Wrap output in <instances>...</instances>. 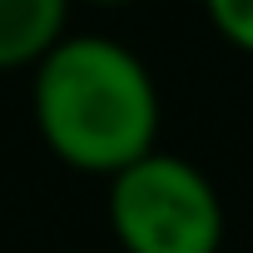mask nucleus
I'll list each match as a JSON object with an SVG mask.
<instances>
[{
  "mask_svg": "<svg viewBox=\"0 0 253 253\" xmlns=\"http://www.w3.org/2000/svg\"><path fill=\"white\" fill-rule=\"evenodd\" d=\"M40 144L75 174H119L159 149V84L149 65L109 35H60L30 80Z\"/></svg>",
  "mask_w": 253,
  "mask_h": 253,
  "instance_id": "obj_1",
  "label": "nucleus"
},
{
  "mask_svg": "<svg viewBox=\"0 0 253 253\" xmlns=\"http://www.w3.org/2000/svg\"><path fill=\"white\" fill-rule=\"evenodd\" d=\"M89 5H99V10H119V5H134V0H89Z\"/></svg>",
  "mask_w": 253,
  "mask_h": 253,
  "instance_id": "obj_5",
  "label": "nucleus"
},
{
  "mask_svg": "<svg viewBox=\"0 0 253 253\" xmlns=\"http://www.w3.org/2000/svg\"><path fill=\"white\" fill-rule=\"evenodd\" d=\"M104 213L124 253H218L228 233L213 179L164 149L109 174Z\"/></svg>",
  "mask_w": 253,
  "mask_h": 253,
  "instance_id": "obj_2",
  "label": "nucleus"
},
{
  "mask_svg": "<svg viewBox=\"0 0 253 253\" xmlns=\"http://www.w3.org/2000/svg\"><path fill=\"white\" fill-rule=\"evenodd\" d=\"M209 25L243 55H253V0H204Z\"/></svg>",
  "mask_w": 253,
  "mask_h": 253,
  "instance_id": "obj_4",
  "label": "nucleus"
},
{
  "mask_svg": "<svg viewBox=\"0 0 253 253\" xmlns=\"http://www.w3.org/2000/svg\"><path fill=\"white\" fill-rule=\"evenodd\" d=\"M70 0H0V70H35L65 35Z\"/></svg>",
  "mask_w": 253,
  "mask_h": 253,
  "instance_id": "obj_3",
  "label": "nucleus"
}]
</instances>
